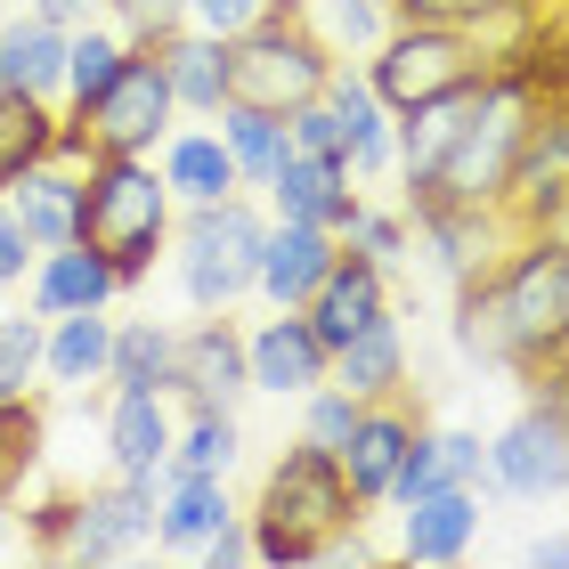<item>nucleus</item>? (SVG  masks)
<instances>
[{
	"label": "nucleus",
	"instance_id": "43",
	"mask_svg": "<svg viewBox=\"0 0 569 569\" xmlns=\"http://www.w3.org/2000/svg\"><path fill=\"white\" fill-rule=\"evenodd\" d=\"M284 122H293V147H309V154H342V163H350V122L333 114V98H326V90L309 98V107H293Z\"/></svg>",
	"mask_w": 569,
	"mask_h": 569
},
{
	"label": "nucleus",
	"instance_id": "34",
	"mask_svg": "<svg viewBox=\"0 0 569 569\" xmlns=\"http://www.w3.org/2000/svg\"><path fill=\"white\" fill-rule=\"evenodd\" d=\"M463 33L480 41V58H488V73L497 66H512V58H529L537 41H546V9L537 0H488V9L463 24Z\"/></svg>",
	"mask_w": 569,
	"mask_h": 569
},
{
	"label": "nucleus",
	"instance_id": "40",
	"mask_svg": "<svg viewBox=\"0 0 569 569\" xmlns=\"http://www.w3.org/2000/svg\"><path fill=\"white\" fill-rule=\"evenodd\" d=\"M41 439H49V423H41L33 399H9V407H0V488H17V480L41 463Z\"/></svg>",
	"mask_w": 569,
	"mask_h": 569
},
{
	"label": "nucleus",
	"instance_id": "2",
	"mask_svg": "<svg viewBox=\"0 0 569 569\" xmlns=\"http://www.w3.org/2000/svg\"><path fill=\"white\" fill-rule=\"evenodd\" d=\"M252 561H326V546L342 529L367 521V505H358V488L342 472V456L309 448V439H293L269 472H261V497H252Z\"/></svg>",
	"mask_w": 569,
	"mask_h": 569
},
{
	"label": "nucleus",
	"instance_id": "9",
	"mask_svg": "<svg viewBox=\"0 0 569 569\" xmlns=\"http://www.w3.org/2000/svg\"><path fill=\"white\" fill-rule=\"evenodd\" d=\"M154 505H163V488L154 480H107V488H82V497H66V529L49 553L66 561H131L139 546H154Z\"/></svg>",
	"mask_w": 569,
	"mask_h": 569
},
{
	"label": "nucleus",
	"instance_id": "48",
	"mask_svg": "<svg viewBox=\"0 0 569 569\" xmlns=\"http://www.w3.org/2000/svg\"><path fill=\"white\" fill-rule=\"evenodd\" d=\"M448 472H439V448H431V423H423V439H416V456H407V472H399V488H391V505H407V497H423V488H439Z\"/></svg>",
	"mask_w": 569,
	"mask_h": 569
},
{
	"label": "nucleus",
	"instance_id": "30",
	"mask_svg": "<svg viewBox=\"0 0 569 569\" xmlns=\"http://www.w3.org/2000/svg\"><path fill=\"white\" fill-rule=\"evenodd\" d=\"M58 122H66V107L24 98V90H0V196H9L41 154H58Z\"/></svg>",
	"mask_w": 569,
	"mask_h": 569
},
{
	"label": "nucleus",
	"instance_id": "35",
	"mask_svg": "<svg viewBox=\"0 0 569 569\" xmlns=\"http://www.w3.org/2000/svg\"><path fill=\"white\" fill-rule=\"evenodd\" d=\"M237 456H244V423L237 416H179V439H171V463L179 472H212V480H228L237 472Z\"/></svg>",
	"mask_w": 569,
	"mask_h": 569
},
{
	"label": "nucleus",
	"instance_id": "18",
	"mask_svg": "<svg viewBox=\"0 0 569 569\" xmlns=\"http://www.w3.org/2000/svg\"><path fill=\"white\" fill-rule=\"evenodd\" d=\"M342 261V237L333 228H309V220H269V244H261V293L269 309H309V293L326 284V269Z\"/></svg>",
	"mask_w": 569,
	"mask_h": 569
},
{
	"label": "nucleus",
	"instance_id": "41",
	"mask_svg": "<svg viewBox=\"0 0 569 569\" xmlns=\"http://www.w3.org/2000/svg\"><path fill=\"white\" fill-rule=\"evenodd\" d=\"M431 448H439V472H448V480L480 488V497H497V472H488V439H480V431L448 423V431H431Z\"/></svg>",
	"mask_w": 569,
	"mask_h": 569
},
{
	"label": "nucleus",
	"instance_id": "50",
	"mask_svg": "<svg viewBox=\"0 0 569 569\" xmlns=\"http://www.w3.org/2000/svg\"><path fill=\"white\" fill-rule=\"evenodd\" d=\"M521 561H537V569H569V529L529 537V546H521Z\"/></svg>",
	"mask_w": 569,
	"mask_h": 569
},
{
	"label": "nucleus",
	"instance_id": "12",
	"mask_svg": "<svg viewBox=\"0 0 569 569\" xmlns=\"http://www.w3.org/2000/svg\"><path fill=\"white\" fill-rule=\"evenodd\" d=\"M488 472H497V497H521V505L569 497V416L546 399H529L521 416L488 439Z\"/></svg>",
	"mask_w": 569,
	"mask_h": 569
},
{
	"label": "nucleus",
	"instance_id": "39",
	"mask_svg": "<svg viewBox=\"0 0 569 569\" xmlns=\"http://www.w3.org/2000/svg\"><path fill=\"white\" fill-rule=\"evenodd\" d=\"M342 244L375 252L382 269H407V261H416V212H407V203H367V212H358V228H350Z\"/></svg>",
	"mask_w": 569,
	"mask_h": 569
},
{
	"label": "nucleus",
	"instance_id": "47",
	"mask_svg": "<svg viewBox=\"0 0 569 569\" xmlns=\"http://www.w3.org/2000/svg\"><path fill=\"white\" fill-rule=\"evenodd\" d=\"M203 561H212V569H237V561H252V521H244V512H228V521H220L212 537H203Z\"/></svg>",
	"mask_w": 569,
	"mask_h": 569
},
{
	"label": "nucleus",
	"instance_id": "15",
	"mask_svg": "<svg viewBox=\"0 0 569 569\" xmlns=\"http://www.w3.org/2000/svg\"><path fill=\"white\" fill-rule=\"evenodd\" d=\"M244 358H252V391H269V399H301L333 375V350H326V333L309 326V309L261 318L244 333Z\"/></svg>",
	"mask_w": 569,
	"mask_h": 569
},
{
	"label": "nucleus",
	"instance_id": "36",
	"mask_svg": "<svg viewBox=\"0 0 569 569\" xmlns=\"http://www.w3.org/2000/svg\"><path fill=\"white\" fill-rule=\"evenodd\" d=\"M41 342H49V318H33V309H0V407L41 391Z\"/></svg>",
	"mask_w": 569,
	"mask_h": 569
},
{
	"label": "nucleus",
	"instance_id": "3",
	"mask_svg": "<svg viewBox=\"0 0 569 569\" xmlns=\"http://www.w3.org/2000/svg\"><path fill=\"white\" fill-rule=\"evenodd\" d=\"M179 196L154 171V154H90L82 171V244H98L122 269V284H147L154 261H171Z\"/></svg>",
	"mask_w": 569,
	"mask_h": 569
},
{
	"label": "nucleus",
	"instance_id": "7",
	"mask_svg": "<svg viewBox=\"0 0 569 569\" xmlns=\"http://www.w3.org/2000/svg\"><path fill=\"white\" fill-rule=\"evenodd\" d=\"M358 66H367V82L391 114H416L431 98H456V90L488 82V58L463 24H391Z\"/></svg>",
	"mask_w": 569,
	"mask_h": 569
},
{
	"label": "nucleus",
	"instance_id": "26",
	"mask_svg": "<svg viewBox=\"0 0 569 569\" xmlns=\"http://www.w3.org/2000/svg\"><path fill=\"white\" fill-rule=\"evenodd\" d=\"M154 488H163V505H154V546H171V553H203V537L237 512L228 480H212V472H179L171 463Z\"/></svg>",
	"mask_w": 569,
	"mask_h": 569
},
{
	"label": "nucleus",
	"instance_id": "33",
	"mask_svg": "<svg viewBox=\"0 0 569 569\" xmlns=\"http://www.w3.org/2000/svg\"><path fill=\"white\" fill-rule=\"evenodd\" d=\"M122 58H131V33L98 9L90 24H73V49H66V107H90L98 90L122 73Z\"/></svg>",
	"mask_w": 569,
	"mask_h": 569
},
{
	"label": "nucleus",
	"instance_id": "11",
	"mask_svg": "<svg viewBox=\"0 0 569 569\" xmlns=\"http://www.w3.org/2000/svg\"><path fill=\"white\" fill-rule=\"evenodd\" d=\"M512 237H521V228L505 220V203H416V252L448 293L497 269Z\"/></svg>",
	"mask_w": 569,
	"mask_h": 569
},
{
	"label": "nucleus",
	"instance_id": "25",
	"mask_svg": "<svg viewBox=\"0 0 569 569\" xmlns=\"http://www.w3.org/2000/svg\"><path fill=\"white\" fill-rule=\"evenodd\" d=\"M66 49H73L66 24H49V17H33V9L9 17V24H0V73H9V90L66 107Z\"/></svg>",
	"mask_w": 569,
	"mask_h": 569
},
{
	"label": "nucleus",
	"instance_id": "16",
	"mask_svg": "<svg viewBox=\"0 0 569 569\" xmlns=\"http://www.w3.org/2000/svg\"><path fill=\"white\" fill-rule=\"evenodd\" d=\"M480 488H463V480H439V488H423V497H407V505H391L399 512V561H423V569H439V561H463L472 553V537H480Z\"/></svg>",
	"mask_w": 569,
	"mask_h": 569
},
{
	"label": "nucleus",
	"instance_id": "20",
	"mask_svg": "<svg viewBox=\"0 0 569 569\" xmlns=\"http://www.w3.org/2000/svg\"><path fill=\"white\" fill-rule=\"evenodd\" d=\"M171 439H179V416H171L163 391H114L107 399V463L122 480H163Z\"/></svg>",
	"mask_w": 569,
	"mask_h": 569
},
{
	"label": "nucleus",
	"instance_id": "45",
	"mask_svg": "<svg viewBox=\"0 0 569 569\" xmlns=\"http://www.w3.org/2000/svg\"><path fill=\"white\" fill-rule=\"evenodd\" d=\"M252 17H269V0H188V24H203L220 41H237Z\"/></svg>",
	"mask_w": 569,
	"mask_h": 569
},
{
	"label": "nucleus",
	"instance_id": "32",
	"mask_svg": "<svg viewBox=\"0 0 569 569\" xmlns=\"http://www.w3.org/2000/svg\"><path fill=\"white\" fill-rule=\"evenodd\" d=\"M456 350L472 358V367H512V318H505V293H497V269L472 277V284H456Z\"/></svg>",
	"mask_w": 569,
	"mask_h": 569
},
{
	"label": "nucleus",
	"instance_id": "19",
	"mask_svg": "<svg viewBox=\"0 0 569 569\" xmlns=\"http://www.w3.org/2000/svg\"><path fill=\"white\" fill-rule=\"evenodd\" d=\"M382 309H391V269L375 261V252L342 244V261L326 269V284L309 293V326L326 333V350H342L358 326H375Z\"/></svg>",
	"mask_w": 569,
	"mask_h": 569
},
{
	"label": "nucleus",
	"instance_id": "6",
	"mask_svg": "<svg viewBox=\"0 0 569 569\" xmlns=\"http://www.w3.org/2000/svg\"><path fill=\"white\" fill-rule=\"evenodd\" d=\"M497 293H505V318H512V367L505 375L529 382L553 358H569V244L561 237L521 228L497 261Z\"/></svg>",
	"mask_w": 569,
	"mask_h": 569
},
{
	"label": "nucleus",
	"instance_id": "1",
	"mask_svg": "<svg viewBox=\"0 0 569 569\" xmlns=\"http://www.w3.org/2000/svg\"><path fill=\"white\" fill-rule=\"evenodd\" d=\"M546 107L553 98L537 90L521 66H497L472 98H463V122H456V139L439 147V163L423 179H399V203L407 212H416V203H505L512 163H521V139H529V122Z\"/></svg>",
	"mask_w": 569,
	"mask_h": 569
},
{
	"label": "nucleus",
	"instance_id": "17",
	"mask_svg": "<svg viewBox=\"0 0 569 569\" xmlns=\"http://www.w3.org/2000/svg\"><path fill=\"white\" fill-rule=\"evenodd\" d=\"M131 284H122V269L107 261L98 244H58V252H41L33 277H24V309L33 318H73V309H114Z\"/></svg>",
	"mask_w": 569,
	"mask_h": 569
},
{
	"label": "nucleus",
	"instance_id": "24",
	"mask_svg": "<svg viewBox=\"0 0 569 569\" xmlns=\"http://www.w3.org/2000/svg\"><path fill=\"white\" fill-rule=\"evenodd\" d=\"M114 367V318L107 309H73V318H49L41 342V391H98Z\"/></svg>",
	"mask_w": 569,
	"mask_h": 569
},
{
	"label": "nucleus",
	"instance_id": "14",
	"mask_svg": "<svg viewBox=\"0 0 569 569\" xmlns=\"http://www.w3.org/2000/svg\"><path fill=\"white\" fill-rule=\"evenodd\" d=\"M416 439H423V416L407 399H367V416H358L350 448H342V472L367 512H391V488L407 472V456H416Z\"/></svg>",
	"mask_w": 569,
	"mask_h": 569
},
{
	"label": "nucleus",
	"instance_id": "28",
	"mask_svg": "<svg viewBox=\"0 0 569 569\" xmlns=\"http://www.w3.org/2000/svg\"><path fill=\"white\" fill-rule=\"evenodd\" d=\"M163 66H171V90H179V114L188 122H212L228 107V41L203 33V24H179L163 41Z\"/></svg>",
	"mask_w": 569,
	"mask_h": 569
},
{
	"label": "nucleus",
	"instance_id": "27",
	"mask_svg": "<svg viewBox=\"0 0 569 569\" xmlns=\"http://www.w3.org/2000/svg\"><path fill=\"white\" fill-rule=\"evenodd\" d=\"M333 382L358 391V399H407V333H399L391 309H382L375 326H358L350 342L333 350Z\"/></svg>",
	"mask_w": 569,
	"mask_h": 569
},
{
	"label": "nucleus",
	"instance_id": "29",
	"mask_svg": "<svg viewBox=\"0 0 569 569\" xmlns=\"http://www.w3.org/2000/svg\"><path fill=\"white\" fill-rule=\"evenodd\" d=\"M171 382H179V326H163V318H114L107 391H163L171 399Z\"/></svg>",
	"mask_w": 569,
	"mask_h": 569
},
{
	"label": "nucleus",
	"instance_id": "13",
	"mask_svg": "<svg viewBox=\"0 0 569 569\" xmlns=\"http://www.w3.org/2000/svg\"><path fill=\"white\" fill-rule=\"evenodd\" d=\"M261 196H269V220H309V228H333V237H350L358 212H367V179L342 154H309V147L284 154Z\"/></svg>",
	"mask_w": 569,
	"mask_h": 569
},
{
	"label": "nucleus",
	"instance_id": "42",
	"mask_svg": "<svg viewBox=\"0 0 569 569\" xmlns=\"http://www.w3.org/2000/svg\"><path fill=\"white\" fill-rule=\"evenodd\" d=\"M107 17L122 24L131 41H147V49H163L179 24H188V0H107Z\"/></svg>",
	"mask_w": 569,
	"mask_h": 569
},
{
	"label": "nucleus",
	"instance_id": "46",
	"mask_svg": "<svg viewBox=\"0 0 569 569\" xmlns=\"http://www.w3.org/2000/svg\"><path fill=\"white\" fill-rule=\"evenodd\" d=\"M488 0H391L399 24H472Z\"/></svg>",
	"mask_w": 569,
	"mask_h": 569
},
{
	"label": "nucleus",
	"instance_id": "37",
	"mask_svg": "<svg viewBox=\"0 0 569 569\" xmlns=\"http://www.w3.org/2000/svg\"><path fill=\"white\" fill-rule=\"evenodd\" d=\"M309 17H318V33L342 49V58H367V49L391 33V0H309Z\"/></svg>",
	"mask_w": 569,
	"mask_h": 569
},
{
	"label": "nucleus",
	"instance_id": "31",
	"mask_svg": "<svg viewBox=\"0 0 569 569\" xmlns=\"http://www.w3.org/2000/svg\"><path fill=\"white\" fill-rule=\"evenodd\" d=\"M212 131L228 139V154H237L244 188H269V179H277V163L293 154V122H284V114H269V107H237V98H228V107L212 114Z\"/></svg>",
	"mask_w": 569,
	"mask_h": 569
},
{
	"label": "nucleus",
	"instance_id": "21",
	"mask_svg": "<svg viewBox=\"0 0 569 569\" xmlns=\"http://www.w3.org/2000/svg\"><path fill=\"white\" fill-rule=\"evenodd\" d=\"M82 171L90 163H66V154H41L33 171L9 188V203H17V220H24V237H33L41 252H58V244H73L82 237Z\"/></svg>",
	"mask_w": 569,
	"mask_h": 569
},
{
	"label": "nucleus",
	"instance_id": "23",
	"mask_svg": "<svg viewBox=\"0 0 569 569\" xmlns=\"http://www.w3.org/2000/svg\"><path fill=\"white\" fill-rule=\"evenodd\" d=\"M154 171L171 179V196H179V203H220V196H237V188H244L237 154H228V139L212 131V122H179V131L154 147Z\"/></svg>",
	"mask_w": 569,
	"mask_h": 569
},
{
	"label": "nucleus",
	"instance_id": "51",
	"mask_svg": "<svg viewBox=\"0 0 569 569\" xmlns=\"http://www.w3.org/2000/svg\"><path fill=\"white\" fill-rule=\"evenodd\" d=\"M9 505H17V488H0V553H9V521H17Z\"/></svg>",
	"mask_w": 569,
	"mask_h": 569
},
{
	"label": "nucleus",
	"instance_id": "8",
	"mask_svg": "<svg viewBox=\"0 0 569 569\" xmlns=\"http://www.w3.org/2000/svg\"><path fill=\"white\" fill-rule=\"evenodd\" d=\"M66 122L90 139V154H154V147L179 131V122H188V114H179V90H171L163 49L131 41L122 73L90 98V107H66Z\"/></svg>",
	"mask_w": 569,
	"mask_h": 569
},
{
	"label": "nucleus",
	"instance_id": "38",
	"mask_svg": "<svg viewBox=\"0 0 569 569\" xmlns=\"http://www.w3.org/2000/svg\"><path fill=\"white\" fill-rule=\"evenodd\" d=\"M293 407H301V439H309V448H326V456H342V448H350V431H358V416H367V399L342 391L333 375L318 382V391H301Z\"/></svg>",
	"mask_w": 569,
	"mask_h": 569
},
{
	"label": "nucleus",
	"instance_id": "4",
	"mask_svg": "<svg viewBox=\"0 0 569 569\" xmlns=\"http://www.w3.org/2000/svg\"><path fill=\"white\" fill-rule=\"evenodd\" d=\"M261 244H269V212L252 203V188L220 196V203H179L171 269H179L188 309H237L261 284Z\"/></svg>",
	"mask_w": 569,
	"mask_h": 569
},
{
	"label": "nucleus",
	"instance_id": "52",
	"mask_svg": "<svg viewBox=\"0 0 569 569\" xmlns=\"http://www.w3.org/2000/svg\"><path fill=\"white\" fill-rule=\"evenodd\" d=\"M0 90H9V73H0Z\"/></svg>",
	"mask_w": 569,
	"mask_h": 569
},
{
	"label": "nucleus",
	"instance_id": "49",
	"mask_svg": "<svg viewBox=\"0 0 569 569\" xmlns=\"http://www.w3.org/2000/svg\"><path fill=\"white\" fill-rule=\"evenodd\" d=\"M24 9H33V17H49V24H66V33H73V24H90L98 9H107V0H24Z\"/></svg>",
	"mask_w": 569,
	"mask_h": 569
},
{
	"label": "nucleus",
	"instance_id": "10",
	"mask_svg": "<svg viewBox=\"0 0 569 569\" xmlns=\"http://www.w3.org/2000/svg\"><path fill=\"white\" fill-rule=\"evenodd\" d=\"M252 399V358H244V326L228 309H196V326H179V382L171 407L179 416H237Z\"/></svg>",
	"mask_w": 569,
	"mask_h": 569
},
{
	"label": "nucleus",
	"instance_id": "5",
	"mask_svg": "<svg viewBox=\"0 0 569 569\" xmlns=\"http://www.w3.org/2000/svg\"><path fill=\"white\" fill-rule=\"evenodd\" d=\"M333 49L318 33V17H252L237 41H228V98L237 107H269V114H293L309 107V98L326 90V73H333Z\"/></svg>",
	"mask_w": 569,
	"mask_h": 569
},
{
	"label": "nucleus",
	"instance_id": "22",
	"mask_svg": "<svg viewBox=\"0 0 569 569\" xmlns=\"http://www.w3.org/2000/svg\"><path fill=\"white\" fill-rule=\"evenodd\" d=\"M326 98H333V114L350 122V171H358V179H391V171H399V139H391V107L375 98L367 66L333 58V73H326Z\"/></svg>",
	"mask_w": 569,
	"mask_h": 569
},
{
	"label": "nucleus",
	"instance_id": "44",
	"mask_svg": "<svg viewBox=\"0 0 569 569\" xmlns=\"http://www.w3.org/2000/svg\"><path fill=\"white\" fill-rule=\"evenodd\" d=\"M33 261H41V244L24 237V220H17V203L0 196V293H9V284H24L33 277Z\"/></svg>",
	"mask_w": 569,
	"mask_h": 569
}]
</instances>
